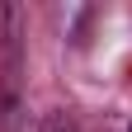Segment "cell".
Masks as SVG:
<instances>
[{
  "label": "cell",
  "mask_w": 132,
  "mask_h": 132,
  "mask_svg": "<svg viewBox=\"0 0 132 132\" xmlns=\"http://www.w3.org/2000/svg\"><path fill=\"white\" fill-rule=\"evenodd\" d=\"M127 132H132V123H127Z\"/></svg>",
  "instance_id": "cell-1"
}]
</instances>
